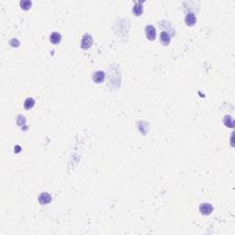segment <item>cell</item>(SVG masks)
<instances>
[{
    "label": "cell",
    "instance_id": "cell-3",
    "mask_svg": "<svg viewBox=\"0 0 235 235\" xmlns=\"http://www.w3.org/2000/svg\"><path fill=\"white\" fill-rule=\"evenodd\" d=\"M51 199H52V198H51V196L50 194L46 193V192L42 193V194L39 196V197H38L39 202H40L41 204H42V205H45V204L50 203V202L51 201Z\"/></svg>",
    "mask_w": 235,
    "mask_h": 235
},
{
    "label": "cell",
    "instance_id": "cell-7",
    "mask_svg": "<svg viewBox=\"0 0 235 235\" xmlns=\"http://www.w3.org/2000/svg\"><path fill=\"white\" fill-rule=\"evenodd\" d=\"M160 40H161V42L164 45H168L171 41L170 35L165 31H162L160 35Z\"/></svg>",
    "mask_w": 235,
    "mask_h": 235
},
{
    "label": "cell",
    "instance_id": "cell-10",
    "mask_svg": "<svg viewBox=\"0 0 235 235\" xmlns=\"http://www.w3.org/2000/svg\"><path fill=\"white\" fill-rule=\"evenodd\" d=\"M35 105V100L31 97H28L24 102V107L26 110H31Z\"/></svg>",
    "mask_w": 235,
    "mask_h": 235
},
{
    "label": "cell",
    "instance_id": "cell-4",
    "mask_svg": "<svg viewBox=\"0 0 235 235\" xmlns=\"http://www.w3.org/2000/svg\"><path fill=\"white\" fill-rule=\"evenodd\" d=\"M199 210L203 215H209L213 211V207L209 203H202L199 207Z\"/></svg>",
    "mask_w": 235,
    "mask_h": 235
},
{
    "label": "cell",
    "instance_id": "cell-12",
    "mask_svg": "<svg viewBox=\"0 0 235 235\" xmlns=\"http://www.w3.org/2000/svg\"><path fill=\"white\" fill-rule=\"evenodd\" d=\"M224 124L227 126V127L229 126V127H230V128H233V121H232L231 117H230V116H226L225 119H224Z\"/></svg>",
    "mask_w": 235,
    "mask_h": 235
},
{
    "label": "cell",
    "instance_id": "cell-11",
    "mask_svg": "<svg viewBox=\"0 0 235 235\" xmlns=\"http://www.w3.org/2000/svg\"><path fill=\"white\" fill-rule=\"evenodd\" d=\"M20 7H21L22 9H24V10H29V9L31 8L32 3H31V1H29V0H23V1H20Z\"/></svg>",
    "mask_w": 235,
    "mask_h": 235
},
{
    "label": "cell",
    "instance_id": "cell-9",
    "mask_svg": "<svg viewBox=\"0 0 235 235\" xmlns=\"http://www.w3.org/2000/svg\"><path fill=\"white\" fill-rule=\"evenodd\" d=\"M133 13L135 16H141L142 14V2H136L133 7Z\"/></svg>",
    "mask_w": 235,
    "mask_h": 235
},
{
    "label": "cell",
    "instance_id": "cell-5",
    "mask_svg": "<svg viewBox=\"0 0 235 235\" xmlns=\"http://www.w3.org/2000/svg\"><path fill=\"white\" fill-rule=\"evenodd\" d=\"M93 81L97 84H100L104 81L105 79V73L102 71H97L96 73L93 74Z\"/></svg>",
    "mask_w": 235,
    "mask_h": 235
},
{
    "label": "cell",
    "instance_id": "cell-6",
    "mask_svg": "<svg viewBox=\"0 0 235 235\" xmlns=\"http://www.w3.org/2000/svg\"><path fill=\"white\" fill-rule=\"evenodd\" d=\"M185 21H186V24L189 27H192L194 26L196 23V16L194 13H188L187 16H186V19H185Z\"/></svg>",
    "mask_w": 235,
    "mask_h": 235
},
{
    "label": "cell",
    "instance_id": "cell-8",
    "mask_svg": "<svg viewBox=\"0 0 235 235\" xmlns=\"http://www.w3.org/2000/svg\"><path fill=\"white\" fill-rule=\"evenodd\" d=\"M61 34H59L58 32H53L51 36H50V41L52 44H58L61 42Z\"/></svg>",
    "mask_w": 235,
    "mask_h": 235
},
{
    "label": "cell",
    "instance_id": "cell-13",
    "mask_svg": "<svg viewBox=\"0 0 235 235\" xmlns=\"http://www.w3.org/2000/svg\"><path fill=\"white\" fill-rule=\"evenodd\" d=\"M9 44H10L12 47H19L20 44V42L17 41V39H12V40L9 42Z\"/></svg>",
    "mask_w": 235,
    "mask_h": 235
},
{
    "label": "cell",
    "instance_id": "cell-1",
    "mask_svg": "<svg viewBox=\"0 0 235 235\" xmlns=\"http://www.w3.org/2000/svg\"><path fill=\"white\" fill-rule=\"evenodd\" d=\"M93 44V38L92 36L90 34H85L83 36L82 38V41H81V47L84 49V50H87L89 49L90 47L92 46Z\"/></svg>",
    "mask_w": 235,
    "mask_h": 235
},
{
    "label": "cell",
    "instance_id": "cell-14",
    "mask_svg": "<svg viewBox=\"0 0 235 235\" xmlns=\"http://www.w3.org/2000/svg\"><path fill=\"white\" fill-rule=\"evenodd\" d=\"M15 148H16V150H15V153H19V152L20 151V147L19 145H17V146H16Z\"/></svg>",
    "mask_w": 235,
    "mask_h": 235
},
{
    "label": "cell",
    "instance_id": "cell-2",
    "mask_svg": "<svg viewBox=\"0 0 235 235\" xmlns=\"http://www.w3.org/2000/svg\"><path fill=\"white\" fill-rule=\"evenodd\" d=\"M145 34L148 40L150 41H154L156 38V30L155 28L153 25H148L145 28Z\"/></svg>",
    "mask_w": 235,
    "mask_h": 235
}]
</instances>
